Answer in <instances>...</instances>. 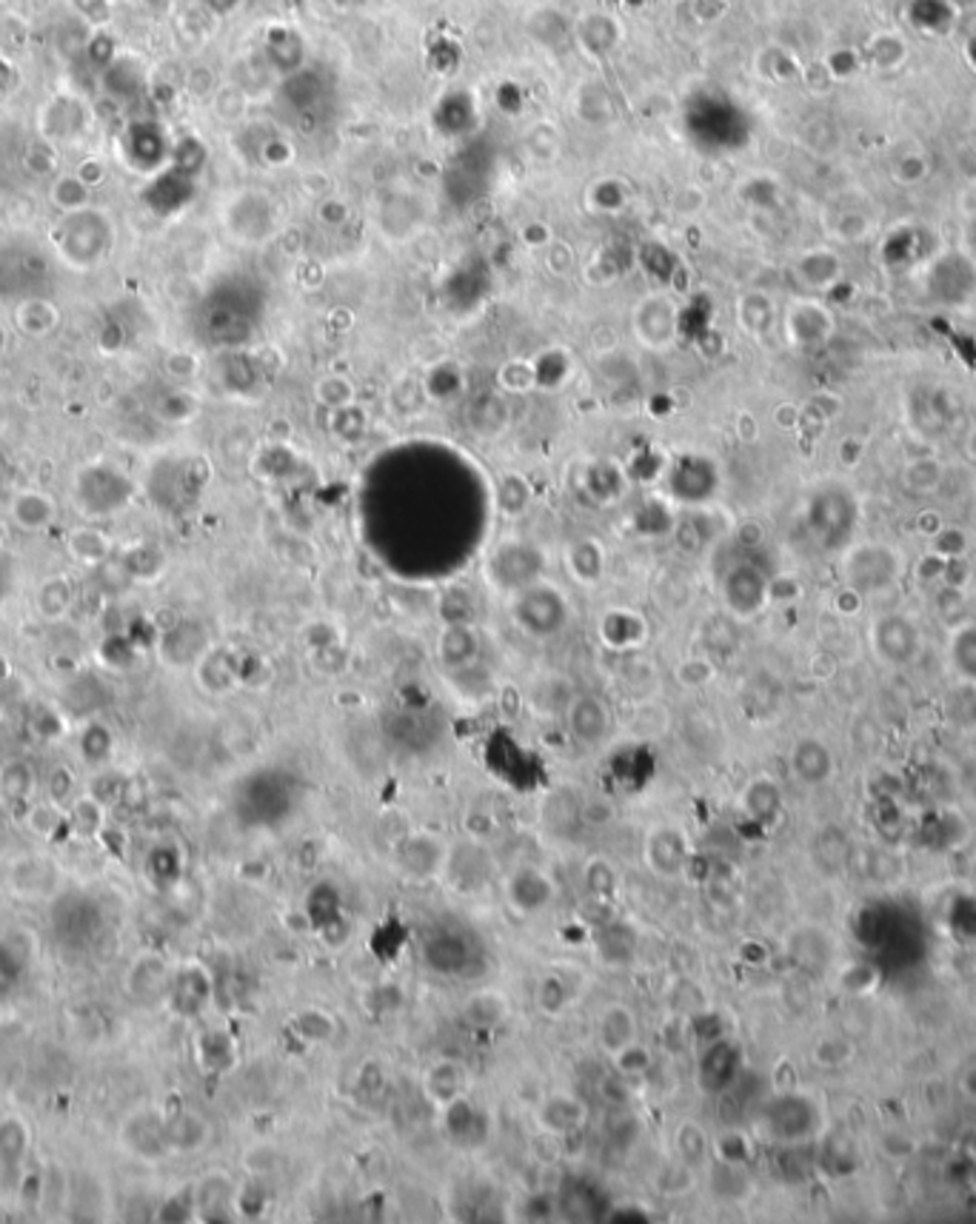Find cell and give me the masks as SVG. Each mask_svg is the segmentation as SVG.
<instances>
[{
  "label": "cell",
  "instance_id": "6da1fadb",
  "mask_svg": "<svg viewBox=\"0 0 976 1224\" xmlns=\"http://www.w3.org/2000/svg\"><path fill=\"white\" fill-rule=\"evenodd\" d=\"M52 251L69 271H94L117 246V223L100 206L64 212L52 226Z\"/></svg>",
  "mask_w": 976,
  "mask_h": 1224
},
{
  "label": "cell",
  "instance_id": "7a4b0ae2",
  "mask_svg": "<svg viewBox=\"0 0 976 1224\" xmlns=\"http://www.w3.org/2000/svg\"><path fill=\"white\" fill-rule=\"evenodd\" d=\"M135 497V483L126 471L109 463H89L75 478V503L89 520H106L123 512Z\"/></svg>",
  "mask_w": 976,
  "mask_h": 1224
},
{
  "label": "cell",
  "instance_id": "3957f363",
  "mask_svg": "<svg viewBox=\"0 0 976 1224\" xmlns=\"http://www.w3.org/2000/svg\"><path fill=\"white\" fill-rule=\"evenodd\" d=\"M842 577L863 597L888 592L902 577V557L888 542H856L842 557Z\"/></svg>",
  "mask_w": 976,
  "mask_h": 1224
},
{
  "label": "cell",
  "instance_id": "277c9868",
  "mask_svg": "<svg viewBox=\"0 0 976 1224\" xmlns=\"http://www.w3.org/2000/svg\"><path fill=\"white\" fill-rule=\"evenodd\" d=\"M92 121V103L75 89H64V92L49 94L37 106L35 126L41 141L52 143V146H71V143H80L89 135Z\"/></svg>",
  "mask_w": 976,
  "mask_h": 1224
},
{
  "label": "cell",
  "instance_id": "5b68a950",
  "mask_svg": "<svg viewBox=\"0 0 976 1224\" xmlns=\"http://www.w3.org/2000/svg\"><path fill=\"white\" fill-rule=\"evenodd\" d=\"M169 155L171 146L166 141L164 126L155 121H143V117L132 121L117 135V157L126 169L137 175H155Z\"/></svg>",
  "mask_w": 976,
  "mask_h": 1224
},
{
  "label": "cell",
  "instance_id": "8992f818",
  "mask_svg": "<svg viewBox=\"0 0 976 1224\" xmlns=\"http://www.w3.org/2000/svg\"><path fill=\"white\" fill-rule=\"evenodd\" d=\"M49 278V257L35 246H9L0 251V292L14 300L41 294L37 285Z\"/></svg>",
  "mask_w": 976,
  "mask_h": 1224
},
{
  "label": "cell",
  "instance_id": "52a82bcc",
  "mask_svg": "<svg viewBox=\"0 0 976 1224\" xmlns=\"http://www.w3.org/2000/svg\"><path fill=\"white\" fill-rule=\"evenodd\" d=\"M871 648L879 662L902 669L920 654V628L902 614H883L871 626Z\"/></svg>",
  "mask_w": 976,
  "mask_h": 1224
},
{
  "label": "cell",
  "instance_id": "ba28073f",
  "mask_svg": "<svg viewBox=\"0 0 976 1224\" xmlns=\"http://www.w3.org/2000/svg\"><path fill=\"white\" fill-rule=\"evenodd\" d=\"M856 514H860L856 499L842 489H831L814 499L811 526L817 535L826 537L828 546H840V542H849L851 531L856 528Z\"/></svg>",
  "mask_w": 976,
  "mask_h": 1224
},
{
  "label": "cell",
  "instance_id": "9c48e42d",
  "mask_svg": "<svg viewBox=\"0 0 976 1224\" xmlns=\"http://www.w3.org/2000/svg\"><path fill=\"white\" fill-rule=\"evenodd\" d=\"M785 335L797 349L826 346L834 335V314L820 300H794L785 312Z\"/></svg>",
  "mask_w": 976,
  "mask_h": 1224
},
{
  "label": "cell",
  "instance_id": "30bf717a",
  "mask_svg": "<svg viewBox=\"0 0 976 1224\" xmlns=\"http://www.w3.org/2000/svg\"><path fill=\"white\" fill-rule=\"evenodd\" d=\"M928 289L942 303H963L976 289V263L965 251H949L931 266Z\"/></svg>",
  "mask_w": 976,
  "mask_h": 1224
},
{
  "label": "cell",
  "instance_id": "8fae6325",
  "mask_svg": "<svg viewBox=\"0 0 976 1224\" xmlns=\"http://www.w3.org/2000/svg\"><path fill=\"white\" fill-rule=\"evenodd\" d=\"M737 1070H740V1051L726 1040L708 1042L706 1051L699 1054L697 1079L699 1088L706 1093H722L734 1085Z\"/></svg>",
  "mask_w": 976,
  "mask_h": 1224
},
{
  "label": "cell",
  "instance_id": "7c38bea8",
  "mask_svg": "<svg viewBox=\"0 0 976 1224\" xmlns=\"http://www.w3.org/2000/svg\"><path fill=\"white\" fill-rule=\"evenodd\" d=\"M423 962L435 974H465V968L471 965L469 936L457 931H440L435 936H428L426 945H423Z\"/></svg>",
  "mask_w": 976,
  "mask_h": 1224
},
{
  "label": "cell",
  "instance_id": "4fadbf2b",
  "mask_svg": "<svg viewBox=\"0 0 976 1224\" xmlns=\"http://www.w3.org/2000/svg\"><path fill=\"white\" fill-rule=\"evenodd\" d=\"M506 897L514 911L523 917L542 911L554 897V885L540 868H517L506 883Z\"/></svg>",
  "mask_w": 976,
  "mask_h": 1224
},
{
  "label": "cell",
  "instance_id": "5bb4252c",
  "mask_svg": "<svg viewBox=\"0 0 976 1224\" xmlns=\"http://www.w3.org/2000/svg\"><path fill=\"white\" fill-rule=\"evenodd\" d=\"M9 520L21 531L37 535L57 520V503L43 489H21L9 499Z\"/></svg>",
  "mask_w": 976,
  "mask_h": 1224
},
{
  "label": "cell",
  "instance_id": "9a60e30c",
  "mask_svg": "<svg viewBox=\"0 0 976 1224\" xmlns=\"http://www.w3.org/2000/svg\"><path fill=\"white\" fill-rule=\"evenodd\" d=\"M12 323L23 337L43 340V337L55 335L60 326V308L46 294H29V297L14 300Z\"/></svg>",
  "mask_w": 976,
  "mask_h": 1224
},
{
  "label": "cell",
  "instance_id": "2e32d148",
  "mask_svg": "<svg viewBox=\"0 0 976 1224\" xmlns=\"http://www.w3.org/2000/svg\"><path fill=\"white\" fill-rule=\"evenodd\" d=\"M563 617H565V608L560 594L542 592V588L528 592L526 597L520 599V606H517V622H520L528 633H540V637L554 633L557 628L563 626Z\"/></svg>",
  "mask_w": 976,
  "mask_h": 1224
},
{
  "label": "cell",
  "instance_id": "e0dca14e",
  "mask_svg": "<svg viewBox=\"0 0 976 1224\" xmlns=\"http://www.w3.org/2000/svg\"><path fill=\"white\" fill-rule=\"evenodd\" d=\"M842 274H845V266H842L840 255L834 249L803 251L797 257V263H794V278L806 285V289H811V292L834 289L842 280Z\"/></svg>",
  "mask_w": 976,
  "mask_h": 1224
},
{
  "label": "cell",
  "instance_id": "ac0fdd59",
  "mask_svg": "<svg viewBox=\"0 0 976 1224\" xmlns=\"http://www.w3.org/2000/svg\"><path fill=\"white\" fill-rule=\"evenodd\" d=\"M646 862L660 876L683 874L685 862H688L683 833L677 828H657L649 840H646Z\"/></svg>",
  "mask_w": 976,
  "mask_h": 1224
},
{
  "label": "cell",
  "instance_id": "d6986e66",
  "mask_svg": "<svg viewBox=\"0 0 976 1224\" xmlns=\"http://www.w3.org/2000/svg\"><path fill=\"white\" fill-rule=\"evenodd\" d=\"M597 1042L599 1047H603V1054L608 1056H617L620 1051H626L628 1045H635L637 1042L635 1013L628 1011L626 1004H608L606 1011L599 1013Z\"/></svg>",
  "mask_w": 976,
  "mask_h": 1224
},
{
  "label": "cell",
  "instance_id": "ffe728a7",
  "mask_svg": "<svg viewBox=\"0 0 976 1224\" xmlns=\"http://www.w3.org/2000/svg\"><path fill=\"white\" fill-rule=\"evenodd\" d=\"M585 1122V1104L571 1093H551L540 1104V1127L554 1136L577 1133Z\"/></svg>",
  "mask_w": 976,
  "mask_h": 1224
},
{
  "label": "cell",
  "instance_id": "44dd1931",
  "mask_svg": "<svg viewBox=\"0 0 976 1224\" xmlns=\"http://www.w3.org/2000/svg\"><path fill=\"white\" fill-rule=\"evenodd\" d=\"M792 771L799 783L806 785H822L834 771V756L828 751L826 742L814 740H799L792 751Z\"/></svg>",
  "mask_w": 976,
  "mask_h": 1224
},
{
  "label": "cell",
  "instance_id": "7402d4cb",
  "mask_svg": "<svg viewBox=\"0 0 976 1224\" xmlns=\"http://www.w3.org/2000/svg\"><path fill=\"white\" fill-rule=\"evenodd\" d=\"M400 856V865L408 871L412 876H435L437 871L446 865V854H442V845L437 840H431L428 833H414V836H408L403 845H400L397 851Z\"/></svg>",
  "mask_w": 976,
  "mask_h": 1224
},
{
  "label": "cell",
  "instance_id": "603a6c76",
  "mask_svg": "<svg viewBox=\"0 0 976 1224\" xmlns=\"http://www.w3.org/2000/svg\"><path fill=\"white\" fill-rule=\"evenodd\" d=\"M726 597L731 611L740 614V617H751V614L763 608L765 597H769V585H765V580L756 571L742 569L734 571V577L728 580Z\"/></svg>",
  "mask_w": 976,
  "mask_h": 1224
},
{
  "label": "cell",
  "instance_id": "cb8c5ba5",
  "mask_svg": "<svg viewBox=\"0 0 976 1224\" xmlns=\"http://www.w3.org/2000/svg\"><path fill=\"white\" fill-rule=\"evenodd\" d=\"M569 728L580 742H597L608 731L606 705L594 697H577L569 708Z\"/></svg>",
  "mask_w": 976,
  "mask_h": 1224
},
{
  "label": "cell",
  "instance_id": "d4e9b609",
  "mask_svg": "<svg viewBox=\"0 0 976 1224\" xmlns=\"http://www.w3.org/2000/svg\"><path fill=\"white\" fill-rule=\"evenodd\" d=\"M66 551L71 560H78L80 565H100L106 563L112 554V540H109L100 528L94 526H80L75 528L66 540Z\"/></svg>",
  "mask_w": 976,
  "mask_h": 1224
},
{
  "label": "cell",
  "instance_id": "484cf974",
  "mask_svg": "<svg viewBox=\"0 0 976 1224\" xmlns=\"http://www.w3.org/2000/svg\"><path fill=\"white\" fill-rule=\"evenodd\" d=\"M437 654H440V662H446L449 669H463L465 662H471L474 654H478V633L471 631L465 622H451L442 631Z\"/></svg>",
  "mask_w": 976,
  "mask_h": 1224
},
{
  "label": "cell",
  "instance_id": "4316f807",
  "mask_svg": "<svg viewBox=\"0 0 976 1224\" xmlns=\"http://www.w3.org/2000/svg\"><path fill=\"white\" fill-rule=\"evenodd\" d=\"M949 662L951 669H954V674L963 680V683L974 685L976 683V626L974 622H965V626L954 628V633H951V642H949Z\"/></svg>",
  "mask_w": 976,
  "mask_h": 1224
},
{
  "label": "cell",
  "instance_id": "83f0119b",
  "mask_svg": "<svg viewBox=\"0 0 976 1224\" xmlns=\"http://www.w3.org/2000/svg\"><path fill=\"white\" fill-rule=\"evenodd\" d=\"M942 480H945V465L936 457H917L902 469V485L908 494H917V497H931L940 492Z\"/></svg>",
  "mask_w": 976,
  "mask_h": 1224
},
{
  "label": "cell",
  "instance_id": "f1b7e54d",
  "mask_svg": "<svg viewBox=\"0 0 976 1224\" xmlns=\"http://www.w3.org/2000/svg\"><path fill=\"white\" fill-rule=\"evenodd\" d=\"M465 1090V1079H463V1070H460V1065H455V1062H437L435 1068L428 1070L426 1074V1093L431 1099H435L437 1104H449L451 1099L463 1097Z\"/></svg>",
  "mask_w": 976,
  "mask_h": 1224
},
{
  "label": "cell",
  "instance_id": "f546056e",
  "mask_svg": "<svg viewBox=\"0 0 976 1224\" xmlns=\"http://www.w3.org/2000/svg\"><path fill=\"white\" fill-rule=\"evenodd\" d=\"M49 203L60 214L78 212V209L83 206H92V189H89L75 171H66V175H57V178L52 180Z\"/></svg>",
  "mask_w": 976,
  "mask_h": 1224
},
{
  "label": "cell",
  "instance_id": "4dcf8cb0",
  "mask_svg": "<svg viewBox=\"0 0 976 1224\" xmlns=\"http://www.w3.org/2000/svg\"><path fill=\"white\" fill-rule=\"evenodd\" d=\"M779 802H783L779 788L771 783V779H754V783L745 788V794H742L745 813H749L754 822H763V826H769L771 819H777Z\"/></svg>",
  "mask_w": 976,
  "mask_h": 1224
},
{
  "label": "cell",
  "instance_id": "1f68e13d",
  "mask_svg": "<svg viewBox=\"0 0 976 1224\" xmlns=\"http://www.w3.org/2000/svg\"><path fill=\"white\" fill-rule=\"evenodd\" d=\"M503 1017H506V1002H503L494 990L471 993V997L463 1002V1019L469 1022V1025L480 1028V1031H485V1028H497L500 1022H503Z\"/></svg>",
  "mask_w": 976,
  "mask_h": 1224
},
{
  "label": "cell",
  "instance_id": "d6a6232c",
  "mask_svg": "<svg viewBox=\"0 0 976 1224\" xmlns=\"http://www.w3.org/2000/svg\"><path fill=\"white\" fill-rule=\"evenodd\" d=\"M635 947H637L635 931L620 925V922L606 925L597 936V951L608 965H622V962H628L631 956H635Z\"/></svg>",
  "mask_w": 976,
  "mask_h": 1224
},
{
  "label": "cell",
  "instance_id": "836d02e7",
  "mask_svg": "<svg viewBox=\"0 0 976 1224\" xmlns=\"http://www.w3.org/2000/svg\"><path fill=\"white\" fill-rule=\"evenodd\" d=\"M483 1119L478 1116V1111L471 1108V1102L465 1097L451 1099L449 1104H442V1125L449 1131L451 1139L457 1142H474L471 1133L478 1131Z\"/></svg>",
  "mask_w": 976,
  "mask_h": 1224
},
{
  "label": "cell",
  "instance_id": "e575fe53",
  "mask_svg": "<svg viewBox=\"0 0 976 1224\" xmlns=\"http://www.w3.org/2000/svg\"><path fill=\"white\" fill-rule=\"evenodd\" d=\"M845 860H849V840L840 831H834V828H826L817 836V842H814V862H817V868H822L826 874H840Z\"/></svg>",
  "mask_w": 976,
  "mask_h": 1224
},
{
  "label": "cell",
  "instance_id": "d590c367",
  "mask_svg": "<svg viewBox=\"0 0 976 1224\" xmlns=\"http://www.w3.org/2000/svg\"><path fill=\"white\" fill-rule=\"evenodd\" d=\"M674 1147H677V1156L685 1161V1165L697 1168V1165H703V1159H706L708 1154L706 1131H703L699 1125H694V1122H683V1125L677 1127V1133H674Z\"/></svg>",
  "mask_w": 976,
  "mask_h": 1224
},
{
  "label": "cell",
  "instance_id": "8d00e7d4",
  "mask_svg": "<svg viewBox=\"0 0 976 1224\" xmlns=\"http://www.w3.org/2000/svg\"><path fill=\"white\" fill-rule=\"evenodd\" d=\"M69 603L71 588L64 577H49L46 583H41V592H37V608H41V614H46L52 619L64 617L69 611Z\"/></svg>",
  "mask_w": 976,
  "mask_h": 1224
},
{
  "label": "cell",
  "instance_id": "74e56055",
  "mask_svg": "<svg viewBox=\"0 0 976 1224\" xmlns=\"http://www.w3.org/2000/svg\"><path fill=\"white\" fill-rule=\"evenodd\" d=\"M583 885L592 897L608 899L617 890V871L612 868V862L592 860L583 871Z\"/></svg>",
  "mask_w": 976,
  "mask_h": 1224
},
{
  "label": "cell",
  "instance_id": "f35d334b",
  "mask_svg": "<svg viewBox=\"0 0 976 1224\" xmlns=\"http://www.w3.org/2000/svg\"><path fill=\"white\" fill-rule=\"evenodd\" d=\"M692 1165H685L683 1159H677L674 1165H663L660 1168V1174H657V1190L660 1193H665V1197H683V1193H688L694 1184V1174H692Z\"/></svg>",
  "mask_w": 976,
  "mask_h": 1224
},
{
  "label": "cell",
  "instance_id": "ab89813d",
  "mask_svg": "<svg viewBox=\"0 0 976 1224\" xmlns=\"http://www.w3.org/2000/svg\"><path fill=\"white\" fill-rule=\"evenodd\" d=\"M928 542H931V551L942 560H960L968 551V535L956 526H942Z\"/></svg>",
  "mask_w": 976,
  "mask_h": 1224
},
{
  "label": "cell",
  "instance_id": "60d3db41",
  "mask_svg": "<svg viewBox=\"0 0 976 1224\" xmlns=\"http://www.w3.org/2000/svg\"><path fill=\"white\" fill-rule=\"evenodd\" d=\"M565 1002H569V988H565V982L560 979V976H546V979L537 985V1008H540L542 1013L557 1017V1013H563Z\"/></svg>",
  "mask_w": 976,
  "mask_h": 1224
},
{
  "label": "cell",
  "instance_id": "b9f144b4",
  "mask_svg": "<svg viewBox=\"0 0 976 1224\" xmlns=\"http://www.w3.org/2000/svg\"><path fill=\"white\" fill-rule=\"evenodd\" d=\"M69 9L75 18H80L92 29H106L112 21L114 0H69Z\"/></svg>",
  "mask_w": 976,
  "mask_h": 1224
},
{
  "label": "cell",
  "instance_id": "7bdbcfd3",
  "mask_svg": "<svg viewBox=\"0 0 976 1224\" xmlns=\"http://www.w3.org/2000/svg\"><path fill=\"white\" fill-rule=\"evenodd\" d=\"M740 308H742L740 321L745 323V328H751V332H765L771 317H774V306H771V300L765 297V294H749V297L742 300Z\"/></svg>",
  "mask_w": 976,
  "mask_h": 1224
},
{
  "label": "cell",
  "instance_id": "ee69618b",
  "mask_svg": "<svg viewBox=\"0 0 976 1224\" xmlns=\"http://www.w3.org/2000/svg\"><path fill=\"white\" fill-rule=\"evenodd\" d=\"M300 1031L306 1033L308 1040H328L332 1036V1031H335V1022H332V1017H326L323 1011H317V1008H312V1011L300 1013Z\"/></svg>",
  "mask_w": 976,
  "mask_h": 1224
},
{
  "label": "cell",
  "instance_id": "f6af8a7d",
  "mask_svg": "<svg viewBox=\"0 0 976 1224\" xmlns=\"http://www.w3.org/2000/svg\"><path fill=\"white\" fill-rule=\"evenodd\" d=\"M614 1059H617V1068H620V1074H626V1076L646 1074V1070H649V1065H651V1056L646 1054L642 1047H637V1042H635V1045H628L626 1051H620V1054L614 1056Z\"/></svg>",
  "mask_w": 976,
  "mask_h": 1224
},
{
  "label": "cell",
  "instance_id": "bcb514c9",
  "mask_svg": "<svg viewBox=\"0 0 976 1224\" xmlns=\"http://www.w3.org/2000/svg\"><path fill=\"white\" fill-rule=\"evenodd\" d=\"M894 175H897L899 183H906V186L922 183V180L928 178V160L922 155H906L897 164Z\"/></svg>",
  "mask_w": 976,
  "mask_h": 1224
},
{
  "label": "cell",
  "instance_id": "7dc6e473",
  "mask_svg": "<svg viewBox=\"0 0 976 1224\" xmlns=\"http://www.w3.org/2000/svg\"><path fill=\"white\" fill-rule=\"evenodd\" d=\"M75 175H78V178L94 192V189H100V186L106 183L109 166L106 160H100V157H83V160L78 164V169H75Z\"/></svg>",
  "mask_w": 976,
  "mask_h": 1224
},
{
  "label": "cell",
  "instance_id": "c3c4849f",
  "mask_svg": "<svg viewBox=\"0 0 976 1224\" xmlns=\"http://www.w3.org/2000/svg\"><path fill=\"white\" fill-rule=\"evenodd\" d=\"M711 676H714V669H711V662H708V660H688V662H683V665H680V671H677V680L683 685H688V688L706 685Z\"/></svg>",
  "mask_w": 976,
  "mask_h": 1224
},
{
  "label": "cell",
  "instance_id": "681fc988",
  "mask_svg": "<svg viewBox=\"0 0 976 1224\" xmlns=\"http://www.w3.org/2000/svg\"><path fill=\"white\" fill-rule=\"evenodd\" d=\"M317 394H321L326 403H332V406H346V403H351V385L343 378H326L321 385H317Z\"/></svg>",
  "mask_w": 976,
  "mask_h": 1224
},
{
  "label": "cell",
  "instance_id": "f907efd6",
  "mask_svg": "<svg viewBox=\"0 0 976 1224\" xmlns=\"http://www.w3.org/2000/svg\"><path fill=\"white\" fill-rule=\"evenodd\" d=\"M868 232H871V221L860 212L845 214V217L840 221V226H837V235H840L842 240H863V237H868Z\"/></svg>",
  "mask_w": 976,
  "mask_h": 1224
},
{
  "label": "cell",
  "instance_id": "816d5d0a",
  "mask_svg": "<svg viewBox=\"0 0 976 1224\" xmlns=\"http://www.w3.org/2000/svg\"><path fill=\"white\" fill-rule=\"evenodd\" d=\"M166 371H169L175 380H189L192 374H198V360H194V355L175 351V355H169V360H166Z\"/></svg>",
  "mask_w": 976,
  "mask_h": 1224
},
{
  "label": "cell",
  "instance_id": "f5cc1de1",
  "mask_svg": "<svg viewBox=\"0 0 976 1224\" xmlns=\"http://www.w3.org/2000/svg\"><path fill=\"white\" fill-rule=\"evenodd\" d=\"M774 423H777L783 431H792V428L803 426V408L794 406V403H779V406L774 408Z\"/></svg>",
  "mask_w": 976,
  "mask_h": 1224
},
{
  "label": "cell",
  "instance_id": "db71d44e",
  "mask_svg": "<svg viewBox=\"0 0 976 1224\" xmlns=\"http://www.w3.org/2000/svg\"><path fill=\"white\" fill-rule=\"evenodd\" d=\"M837 454H840V463L849 465V469L851 465H860V460L865 457V442L860 440V437H845V440L840 442V451H837Z\"/></svg>",
  "mask_w": 976,
  "mask_h": 1224
},
{
  "label": "cell",
  "instance_id": "11a10c76",
  "mask_svg": "<svg viewBox=\"0 0 976 1224\" xmlns=\"http://www.w3.org/2000/svg\"><path fill=\"white\" fill-rule=\"evenodd\" d=\"M737 437H740L742 442H754L756 437H760V426H756L754 414L742 412L740 417H737Z\"/></svg>",
  "mask_w": 976,
  "mask_h": 1224
},
{
  "label": "cell",
  "instance_id": "9f6ffc18",
  "mask_svg": "<svg viewBox=\"0 0 976 1224\" xmlns=\"http://www.w3.org/2000/svg\"><path fill=\"white\" fill-rule=\"evenodd\" d=\"M14 83H18V71H14L9 55H3V52H0V98L12 92Z\"/></svg>",
  "mask_w": 976,
  "mask_h": 1224
},
{
  "label": "cell",
  "instance_id": "6f0895ef",
  "mask_svg": "<svg viewBox=\"0 0 976 1224\" xmlns=\"http://www.w3.org/2000/svg\"><path fill=\"white\" fill-rule=\"evenodd\" d=\"M942 526H945V523L940 520V514L936 512H922L920 517H917V531H920L922 537H928V540H931Z\"/></svg>",
  "mask_w": 976,
  "mask_h": 1224
},
{
  "label": "cell",
  "instance_id": "680465c9",
  "mask_svg": "<svg viewBox=\"0 0 976 1224\" xmlns=\"http://www.w3.org/2000/svg\"><path fill=\"white\" fill-rule=\"evenodd\" d=\"M963 251L976 263V217H971L963 232Z\"/></svg>",
  "mask_w": 976,
  "mask_h": 1224
},
{
  "label": "cell",
  "instance_id": "91938a15",
  "mask_svg": "<svg viewBox=\"0 0 976 1224\" xmlns=\"http://www.w3.org/2000/svg\"><path fill=\"white\" fill-rule=\"evenodd\" d=\"M965 451H968L971 460H976V428L968 435V440H965Z\"/></svg>",
  "mask_w": 976,
  "mask_h": 1224
},
{
  "label": "cell",
  "instance_id": "94428289",
  "mask_svg": "<svg viewBox=\"0 0 976 1224\" xmlns=\"http://www.w3.org/2000/svg\"><path fill=\"white\" fill-rule=\"evenodd\" d=\"M7 349H9V335H7V328L0 326V357L7 355Z\"/></svg>",
  "mask_w": 976,
  "mask_h": 1224
}]
</instances>
